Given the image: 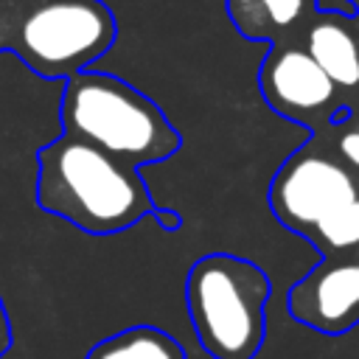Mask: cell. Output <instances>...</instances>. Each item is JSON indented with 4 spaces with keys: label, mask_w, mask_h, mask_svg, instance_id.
<instances>
[{
    "label": "cell",
    "mask_w": 359,
    "mask_h": 359,
    "mask_svg": "<svg viewBox=\"0 0 359 359\" xmlns=\"http://www.w3.org/2000/svg\"><path fill=\"white\" fill-rule=\"evenodd\" d=\"M269 275L250 258L208 252L185 275V309L210 359H255L266 339Z\"/></svg>",
    "instance_id": "4"
},
{
    "label": "cell",
    "mask_w": 359,
    "mask_h": 359,
    "mask_svg": "<svg viewBox=\"0 0 359 359\" xmlns=\"http://www.w3.org/2000/svg\"><path fill=\"white\" fill-rule=\"evenodd\" d=\"M230 25L247 42L286 45L300 42L311 17L320 11L317 0H224Z\"/></svg>",
    "instance_id": "9"
},
{
    "label": "cell",
    "mask_w": 359,
    "mask_h": 359,
    "mask_svg": "<svg viewBox=\"0 0 359 359\" xmlns=\"http://www.w3.org/2000/svg\"><path fill=\"white\" fill-rule=\"evenodd\" d=\"M59 123L65 135L87 140L137 168L163 163L182 146L177 126L146 93L90 67L62 81Z\"/></svg>",
    "instance_id": "2"
},
{
    "label": "cell",
    "mask_w": 359,
    "mask_h": 359,
    "mask_svg": "<svg viewBox=\"0 0 359 359\" xmlns=\"http://www.w3.org/2000/svg\"><path fill=\"white\" fill-rule=\"evenodd\" d=\"M151 219H154V222L160 224V230H165V233H177V230L182 227V216H180L177 210H171V208H157Z\"/></svg>",
    "instance_id": "12"
},
{
    "label": "cell",
    "mask_w": 359,
    "mask_h": 359,
    "mask_svg": "<svg viewBox=\"0 0 359 359\" xmlns=\"http://www.w3.org/2000/svg\"><path fill=\"white\" fill-rule=\"evenodd\" d=\"M258 90L275 115L303 126L306 135L325 132L337 112L353 104L303 42L269 45L258 67Z\"/></svg>",
    "instance_id": "6"
},
{
    "label": "cell",
    "mask_w": 359,
    "mask_h": 359,
    "mask_svg": "<svg viewBox=\"0 0 359 359\" xmlns=\"http://www.w3.org/2000/svg\"><path fill=\"white\" fill-rule=\"evenodd\" d=\"M34 194L45 213L90 236L123 233L160 208L137 165L65 132L36 151Z\"/></svg>",
    "instance_id": "1"
},
{
    "label": "cell",
    "mask_w": 359,
    "mask_h": 359,
    "mask_svg": "<svg viewBox=\"0 0 359 359\" xmlns=\"http://www.w3.org/2000/svg\"><path fill=\"white\" fill-rule=\"evenodd\" d=\"M353 199H359V177L317 135H309L278 165L266 191L272 216L300 238Z\"/></svg>",
    "instance_id": "5"
},
{
    "label": "cell",
    "mask_w": 359,
    "mask_h": 359,
    "mask_svg": "<svg viewBox=\"0 0 359 359\" xmlns=\"http://www.w3.org/2000/svg\"><path fill=\"white\" fill-rule=\"evenodd\" d=\"M300 42L331 76V81L351 95V101H359V11L348 14L320 8Z\"/></svg>",
    "instance_id": "8"
},
{
    "label": "cell",
    "mask_w": 359,
    "mask_h": 359,
    "mask_svg": "<svg viewBox=\"0 0 359 359\" xmlns=\"http://www.w3.org/2000/svg\"><path fill=\"white\" fill-rule=\"evenodd\" d=\"M11 342H14V331H11V323H8V314H6V306L0 297V359L8 353Z\"/></svg>",
    "instance_id": "13"
},
{
    "label": "cell",
    "mask_w": 359,
    "mask_h": 359,
    "mask_svg": "<svg viewBox=\"0 0 359 359\" xmlns=\"http://www.w3.org/2000/svg\"><path fill=\"white\" fill-rule=\"evenodd\" d=\"M115 36L118 22L101 0H0V53L48 81L87 70Z\"/></svg>",
    "instance_id": "3"
},
{
    "label": "cell",
    "mask_w": 359,
    "mask_h": 359,
    "mask_svg": "<svg viewBox=\"0 0 359 359\" xmlns=\"http://www.w3.org/2000/svg\"><path fill=\"white\" fill-rule=\"evenodd\" d=\"M317 137H323L328 143V149L359 177V101L339 109L334 123L325 132H320Z\"/></svg>",
    "instance_id": "11"
},
{
    "label": "cell",
    "mask_w": 359,
    "mask_h": 359,
    "mask_svg": "<svg viewBox=\"0 0 359 359\" xmlns=\"http://www.w3.org/2000/svg\"><path fill=\"white\" fill-rule=\"evenodd\" d=\"M294 323L325 337L348 334L359 325V252L323 255L286 294Z\"/></svg>",
    "instance_id": "7"
},
{
    "label": "cell",
    "mask_w": 359,
    "mask_h": 359,
    "mask_svg": "<svg viewBox=\"0 0 359 359\" xmlns=\"http://www.w3.org/2000/svg\"><path fill=\"white\" fill-rule=\"evenodd\" d=\"M351 6H353V11H359V0H348Z\"/></svg>",
    "instance_id": "14"
},
{
    "label": "cell",
    "mask_w": 359,
    "mask_h": 359,
    "mask_svg": "<svg viewBox=\"0 0 359 359\" xmlns=\"http://www.w3.org/2000/svg\"><path fill=\"white\" fill-rule=\"evenodd\" d=\"M87 359H188L185 348L163 328L129 325L101 342H95Z\"/></svg>",
    "instance_id": "10"
}]
</instances>
